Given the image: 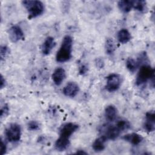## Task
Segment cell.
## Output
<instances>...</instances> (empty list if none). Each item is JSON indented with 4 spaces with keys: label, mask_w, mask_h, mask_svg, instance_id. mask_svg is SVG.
I'll use <instances>...</instances> for the list:
<instances>
[{
    "label": "cell",
    "mask_w": 155,
    "mask_h": 155,
    "mask_svg": "<svg viewBox=\"0 0 155 155\" xmlns=\"http://www.w3.org/2000/svg\"><path fill=\"white\" fill-rule=\"evenodd\" d=\"M54 39L51 36L47 37L42 45V52L45 55L50 54L53 47L55 46Z\"/></svg>",
    "instance_id": "13"
},
{
    "label": "cell",
    "mask_w": 155,
    "mask_h": 155,
    "mask_svg": "<svg viewBox=\"0 0 155 155\" xmlns=\"http://www.w3.org/2000/svg\"><path fill=\"white\" fill-rule=\"evenodd\" d=\"M27 127H28V130L35 131V130H37L39 129V124L36 120H31L28 123Z\"/></svg>",
    "instance_id": "25"
},
{
    "label": "cell",
    "mask_w": 155,
    "mask_h": 155,
    "mask_svg": "<svg viewBox=\"0 0 155 155\" xmlns=\"http://www.w3.org/2000/svg\"><path fill=\"white\" fill-rule=\"evenodd\" d=\"M73 39L69 35H66L62 42L59 50L56 55V60L59 62H65L71 58Z\"/></svg>",
    "instance_id": "1"
},
{
    "label": "cell",
    "mask_w": 155,
    "mask_h": 155,
    "mask_svg": "<svg viewBox=\"0 0 155 155\" xmlns=\"http://www.w3.org/2000/svg\"><path fill=\"white\" fill-rule=\"evenodd\" d=\"M79 125L72 122L64 124L60 129L59 136L69 138L78 129Z\"/></svg>",
    "instance_id": "8"
},
{
    "label": "cell",
    "mask_w": 155,
    "mask_h": 155,
    "mask_svg": "<svg viewBox=\"0 0 155 155\" xmlns=\"http://www.w3.org/2000/svg\"><path fill=\"white\" fill-rule=\"evenodd\" d=\"M10 53L9 48L6 45H1L0 47V56L1 60L3 61Z\"/></svg>",
    "instance_id": "24"
},
{
    "label": "cell",
    "mask_w": 155,
    "mask_h": 155,
    "mask_svg": "<svg viewBox=\"0 0 155 155\" xmlns=\"http://www.w3.org/2000/svg\"><path fill=\"white\" fill-rule=\"evenodd\" d=\"M70 145L69 138L59 136V137L55 142V148L59 151H62L66 150Z\"/></svg>",
    "instance_id": "14"
},
{
    "label": "cell",
    "mask_w": 155,
    "mask_h": 155,
    "mask_svg": "<svg viewBox=\"0 0 155 155\" xmlns=\"http://www.w3.org/2000/svg\"><path fill=\"white\" fill-rule=\"evenodd\" d=\"M117 116V108L113 105H109L105 109V116L107 120L112 122Z\"/></svg>",
    "instance_id": "15"
},
{
    "label": "cell",
    "mask_w": 155,
    "mask_h": 155,
    "mask_svg": "<svg viewBox=\"0 0 155 155\" xmlns=\"http://www.w3.org/2000/svg\"><path fill=\"white\" fill-rule=\"evenodd\" d=\"M76 154H87V153L86 152L82 151V150H79V151H78L76 153Z\"/></svg>",
    "instance_id": "31"
},
{
    "label": "cell",
    "mask_w": 155,
    "mask_h": 155,
    "mask_svg": "<svg viewBox=\"0 0 155 155\" xmlns=\"http://www.w3.org/2000/svg\"><path fill=\"white\" fill-rule=\"evenodd\" d=\"M117 39L119 42L122 44H125L129 42L131 38V36L130 33L128 30L125 28H122L117 33Z\"/></svg>",
    "instance_id": "17"
},
{
    "label": "cell",
    "mask_w": 155,
    "mask_h": 155,
    "mask_svg": "<svg viewBox=\"0 0 155 155\" xmlns=\"http://www.w3.org/2000/svg\"><path fill=\"white\" fill-rule=\"evenodd\" d=\"M117 6L120 11L124 13L129 12L133 8V1L122 0L117 2Z\"/></svg>",
    "instance_id": "18"
},
{
    "label": "cell",
    "mask_w": 155,
    "mask_h": 155,
    "mask_svg": "<svg viewBox=\"0 0 155 155\" xmlns=\"http://www.w3.org/2000/svg\"><path fill=\"white\" fill-rule=\"evenodd\" d=\"M107 140V139L103 136L97 138L92 145L93 149L96 152L103 151L105 148V142Z\"/></svg>",
    "instance_id": "16"
},
{
    "label": "cell",
    "mask_w": 155,
    "mask_h": 155,
    "mask_svg": "<svg viewBox=\"0 0 155 155\" xmlns=\"http://www.w3.org/2000/svg\"><path fill=\"white\" fill-rule=\"evenodd\" d=\"M88 70V66L86 64H82L79 66V73L80 74L84 75V74H85L87 73Z\"/></svg>",
    "instance_id": "28"
},
{
    "label": "cell",
    "mask_w": 155,
    "mask_h": 155,
    "mask_svg": "<svg viewBox=\"0 0 155 155\" xmlns=\"http://www.w3.org/2000/svg\"><path fill=\"white\" fill-rule=\"evenodd\" d=\"M136 62H137L139 67L143 65L149 64V59H148V56L147 54V53L145 51L141 52L139 54Z\"/></svg>",
    "instance_id": "22"
},
{
    "label": "cell",
    "mask_w": 155,
    "mask_h": 155,
    "mask_svg": "<svg viewBox=\"0 0 155 155\" xmlns=\"http://www.w3.org/2000/svg\"><path fill=\"white\" fill-rule=\"evenodd\" d=\"M121 77L116 73L110 74L107 76L105 88L110 92L117 90L121 85Z\"/></svg>",
    "instance_id": "6"
},
{
    "label": "cell",
    "mask_w": 155,
    "mask_h": 155,
    "mask_svg": "<svg viewBox=\"0 0 155 155\" xmlns=\"http://www.w3.org/2000/svg\"><path fill=\"white\" fill-rule=\"evenodd\" d=\"M143 128L148 132H152L155 128V114L154 111H149L146 113Z\"/></svg>",
    "instance_id": "9"
},
{
    "label": "cell",
    "mask_w": 155,
    "mask_h": 155,
    "mask_svg": "<svg viewBox=\"0 0 155 155\" xmlns=\"http://www.w3.org/2000/svg\"><path fill=\"white\" fill-rule=\"evenodd\" d=\"M5 134L7 140L12 143L18 142L21 136V128L18 124H10L5 129Z\"/></svg>",
    "instance_id": "4"
},
{
    "label": "cell",
    "mask_w": 155,
    "mask_h": 155,
    "mask_svg": "<svg viewBox=\"0 0 155 155\" xmlns=\"http://www.w3.org/2000/svg\"><path fill=\"white\" fill-rule=\"evenodd\" d=\"M66 77L65 71L63 68H56L52 74V79L56 85H60Z\"/></svg>",
    "instance_id": "11"
},
{
    "label": "cell",
    "mask_w": 155,
    "mask_h": 155,
    "mask_svg": "<svg viewBox=\"0 0 155 155\" xmlns=\"http://www.w3.org/2000/svg\"><path fill=\"white\" fill-rule=\"evenodd\" d=\"M116 125L121 131L128 130L131 127L130 122L126 119H120L117 120Z\"/></svg>",
    "instance_id": "23"
},
{
    "label": "cell",
    "mask_w": 155,
    "mask_h": 155,
    "mask_svg": "<svg viewBox=\"0 0 155 155\" xmlns=\"http://www.w3.org/2000/svg\"><path fill=\"white\" fill-rule=\"evenodd\" d=\"M6 85V81L5 80V79L4 78L2 75H1V80H0V86H1V88H3L4 87H5Z\"/></svg>",
    "instance_id": "30"
},
{
    "label": "cell",
    "mask_w": 155,
    "mask_h": 155,
    "mask_svg": "<svg viewBox=\"0 0 155 155\" xmlns=\"http://www.w3.org/2000/svg\"><path fill=\"white\" fill-rule=\"evenodd\" d=\"M79 91V85L74 82H69L63 88V93L68 97H74Z\"/></svg>",
    "instance_id": "10"
},
{
    "label": "cell",
    "mask_w": 155,
    "mask_h": 155,
    "mask_svg": "<svg viewBox=\"0 0 155 155\" xmlns=\"http://www.w3.org/2000/svg\"><path fill=\"white\" fill-rule=\"evenodd\" d=\"M101 131L102 133V136H104L107 140H114L122 132L116 125H113L109 124L102 125Z\"/></svg>",
    "instance_id": "5"
},
{
    "label": "cell",
    "mask_w": 155,
    "mask_h": 155,
    "mask_svg": "<svg viewBox=\"0 0 155 155\" xmlns=\"http://www.w3.org/2000/svg\"><path fill=\"white\" fill-rule=\"evenodd\" d=\"M94 62H95V65H96V67H97L98 68L101 69V68H104V65H105V62H104V61L102 58H96V59L94 61Z\"/></svg>",
    "instance_id": "26"
},
{
    "label": "cell",
    "mask_w": 155,
    "mask_h": 155,
    "mask_svg": "<svg viewBox=\"0 0 155 155\" xmlns=\"http://www.w3.org/2000/svg\"><path fill=\"white\" fill-rule=\"evenodd\" d=\"M26 8L29 18H35L41 15L44 12V5L37 0H25L22 2Z\"/></svg>",
    "instance_id": "2"
},
{
    "label": "cell",
    "mask_w": 155,
    "mask_h": 155,
    "mask_svg": "<svg viewBox=\"0 0 155 155\" xmlns=\"http://www.w3.org/2000/svg\"><path fill=\"white\" fill-rule=\"evenodd\" d=\"M146 1L143 0L133 1V8L140 12L145 11L146 8Z\"/></svg>",
    "instance_id": "20"
},
{
    "label": "cell",
    "mask_w": 155,
    "mask_h": 155,
    "mask_svg": "<svg viewBox=\"0 0 155 155\" xmlns=\"http://www.w3.org/2000/svg\"><path fill=\"white\" fill-rule=\"evenodd\" d=\"M7 150V145L5 142L1 139V154L3 155L5 153Z\"/></svg>",
    "instance_id": "29"
},
{
    "label": "cell",
    "mask_w": 155,
    "mask_h": 155,
    "mask_svg": "<svg viewBox=\"0 0 155 155\" xmlns=\"http://www.w3.org/2000/svg\"><path fill=\"white\" fill-rule=\"evenodd\" d=\"M9 39L13 43L24 39V33L20 27L13 25L8 30Z\"/></svg>",
    "instance_id": "7"
},
{
    "label": "cell",
    "mask_w": 155,
    "mask_h": 155,
    "mask_svg": "<svg viewBox=\"0 0 155 155\" xmlns=\"http://www.w3.org/2000/svg\"><path fill=\"white\" fill-rule=\"evenodd\" d=\"M122 139L134 145H139L143 140V137L141 135L135 133L127 134L124 136Z\"/></svg>",
    "instance_id": "12"
},
{
    "label": "cell",
    "mask_w": 155,
    "mask_h": 155,
    "mask_svg": "<svg viewBox=\"0 0 155 155\" xmlns=\"http://www.w3.org/2000/svg\"><path fill=\"white\" fill-rule=\"evenodd\" d=\"M126 67L127 68L131 73H134L137 68L139 67V65L134 59L133 58H128L126 61Z\"/></svg>",
    "instance_id": "21"
},
{
    "label": "cell",
    "mask_w": 155,
    "mask_h": 155,
    "mask_svg": "<svg viewBox=\"0 0 155 155\" xmlns=\"http://www.w3.org/2000/svg\"><path fill=\"white\" fill-rule=\"evenodd\" d=\"M153 78H154V69L149 64L142 65L137 73L136 84L137 85H143Z\"/></svg>",
    "instance_id": "3"
},
{
    "label": "cell",
    "mask_w": 155,
    "mask_h": 155,
    "mask_svg": "<svg viewBox=\"0 0 155 155\" xmlns=\"http://www.w3.org/2000/svg\"><path fill=\"white\" fill-rule=\"evenodd\" d=\"M9 113V108L7 104H4L1 108V117H5Z\"/></svg>",
    "instance_id": "27"
},
{
    "label": "cell",
    "mask_w": 155,
    "mask_h": 155,
    "mask_svg": "<svg viewBox=\"0 0 155 155\" xmlns=\"http://www.w3.org/2000/svg\"><path fill=\"white\" fill-rule=\"evenodd\" d=\"M105 51L108 54L111 55L114 53L116 49V45L114 40L112 38H108L106 39L105 44Z\"/></svg>",
    "instance_id": "19"
}]
</instances>
